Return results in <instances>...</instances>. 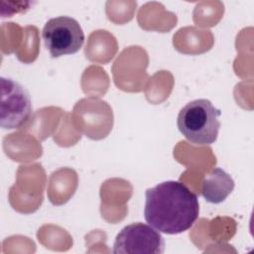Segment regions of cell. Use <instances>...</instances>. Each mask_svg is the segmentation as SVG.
Returning <instances> with one entry per match:
<instances>
[{
	"mask_svg": "<svg viewBox=\"0 0 254 254\" xmlns=\"http://www.w3.org/2000/svg\"><path fill=\"white\" fill-rule=\"evenodd\" d=\"M165 240L150 224L135 222L124 226L116 235L114 254H162Z\"/></svg>",
	"mask_w": 254,
	"mask_h": 254,
	"instance_id": "5b68a950",
	"label": "cell"
},
{
	"mask_svg": "<svg viewBox=\"0 0 254 254\" xmlns=\"http://www.w3.org/2000/svg\"><path fill=\"white\" fill-rule=\"evenodd\" d=\"M0 82V125L3 129L21 128L33 115L30 95L26 88L12 78L2 76Z\"/></svg>",
	"mask_w": 254,
	"mask_h": 254,
	"instance_id": "277c9868",
	"label": "cell"
},
{
	"mask_svg": "<svg viewBox=\"0 0 254 254\" xmlns=\"http://www.w3.org/2000/svg\"><path fill=\"white\" fill-rule=\"evenodd\" d=\"M233 189L234 181L230 175L220 168H214L203 179L200 192L206 201L220 203L225 200Z\"/></svg>",
	"mask_w": 254,
	"mask_h": 254,
	"instance_id": "8992f818",
	"label": "cell"
},
{
	"mask_svg": "<svg viewBox=\"0 0 254 254\" xmlns=\"http://www.w3.org/2000/svg\"><path fill=\"white\" fill-rule=\"evenodd\" d=\"M42 38L52 58L75 54L84 43L79 23L68 16L50 19L43 28Z\"/></svg>",
	"mask_w": 254,
	"mask_h": 254,
	"instance_id": "3957f363",
	"label": "cell"
},
{
	"mask_svg": "<svg viewBox=\"0 0 254 254\" xmlns=\"http://www.w3.org/2000/svg\"><path fill=\"white\" fill-rule=\"evenodd\" d=\"M145 220L166 234L189 230L198 218L197 195L179 181H166L145 192Z\"/></svg>",
	"mask_w": 254,
	"mask_h": 254,
	"instance_id": "6da1fadb",
	"label": "cell"
},
{
	"mask_svg": "<svg viewBox=\"0 0 254 254\" xmlns=\"http://www.w3.org/2000/svg\"><path fill=\"white\" fill-rule=\"evenodd\" d=\"M221 111L208 99H195L179 112L177 125L180 132L192 144L210 145L218 136Z\"/></svg>",
	"mask_w": 254,
	"mask_h": 254,
	"instance_id": "7a4b0ae2",
	"label": "cell"
}]
</instances>
